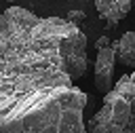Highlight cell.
Segmentation results:
<instances>
[{"instance_id":"obj_4","label":"cell","mask_w":135,"mask_h":133,"mask_svg":"<svg viewBox=\"0 0 135 133\" xmlns=\"http://www.w3.org/2000/svg\"><path fill=\"white\" fill-rule=\"evenodd\" d=\"M133 6V0H95V8L101 19H105L110 25H116L122 21Z\"/></svg>"},{"instance_id":"obj_3","label":"cell","mask_w":135,"mask_h":133,"mask_svg":"<svg viewBox=\"0 0 135 133\" xmlns=\"http://www.w3.org/2000/svg\"><path fill=\"white\" fill-rule=\"evenodd\" d=\"M114 65H116V53L112 46L97 49L95 57V89L99 93H110L114 87Z\"/></svg>"},{"instance_id":"obj_7","label":"cell","mask_w":135,"mask_h":133,"mask_svg":"<svg viewBox=\"0 0 135 133\" xmlns=\"http://www.w3.org/2000/svg\"><path fill=\"white\" fill-rule=\"evenodd\" d=\"M103 46H110V38L108 36H99L95 40V49H103Z\"/></svg>"},{"instance_id":"obj_5","label":"cell","mask_w":135,"mask_h":133,"mask_svg":"<svg viewBox=\"0 0 135 133\" xmlns=\"http://www.w3.org/2000/svg\"><path fill=\"white\" fill-rule=\"evenodd\" d=\"M116 53V59L127 65V68H135V32H124L118 40H114L110 44Z\"/></svg>"},{"instance_id":"obj_8","label":"cell","mask_w":135,"mask_h":133,"mask_svg":"<svg viewBox=\"0 0 135 133\" xmlns=\"http://www.w3.org/2000/svg\"><path fill=\"white\" fill-rule=\"evenodd\" d=\"M4 2H13V0H4Z\"/></svg>"},{"instance_id":"obj_2","label":"cell","mask_w":135,"mask_h":133,"mask_svg":"<svg viewBox=\"0 0 135 133\" xmlns=\"http://www.w3.org/2000/svg\"><path fill=\"white\" fill-rule=\"evenodd\" d=\"M86 133H135V72L122 74L112 91L103 95Z\"/></svg>"},{"instance_id":"obj_6","label":"cell","mask_w":135,"mask_h":133,"mask_svg":"<svg viewBox=\"0 0 135 133\" xmlns=\"http://www.w3.org/2000/svg\"><path fill=\"white\" fill-rule=\"evenodd\" d=\"M84 17H86L84 11H70L65 19H68L70 23H74V25H80V21H84Z\"/></svg>"},{"instance_id":"obj_1","label":"cell","mask_w":135,"mask_h":133,"mask_svg":"<svg viewBox=\"0 0 135 133\" xmlns=\"http://www.w3.org/2000/svg\"><path fill=\"white\" fill-rule=\"evenodd\" d=\"M86 36L61 17L0 15V133H86Z\"/></svg>"}]
</instances>
